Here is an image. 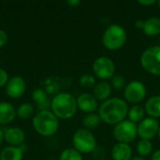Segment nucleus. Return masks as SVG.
<instances>
[{
    "mask_svg": "<svg viewBox=\"0 0 160 160\" xmlns=\"http://www.w3.org/2000/svg\"><path fill=\"white\" fill-rule=\"evenodd\" d=\"M96 79L93 75L90 74H84L80 78V84L81 86L84 88H91L94 87L96 84Z\"/></svg>",
    "mask_w": 160,
    "mask_h": 160,
    "instance_id": "nucleus-27",
    "label": "nucleus"
},
{
    "mask_svg": "<svg viewBox=\"0 0 160 160\" xmlns=\"http://www.w3.org/2000/svg\"><path fill=\"white\" fill-rule=\"evenodd\" d=\"M17 112L14 106L9 102H0V125L11 123L16 117Z\"/></svg>",
    "mask_w": 160,
    "mask_h": 160,
    "instance_id": "nucleus-16",
    "label": "nucleus"
},
{
    "mask_svg": "<svg viewBox=\"0 0 160 160\" xmlns=\"http://www.w3.org/2000/svg\"><path fill=\"white\" fill-rule=\"evenodd\" d=\"M126 29L116 23L109 25L102 35V44L109 51H117L121 49L127 41Z\"/></svg>",
    "mask_w": 160,
    "mask_h": 160,
    "instance_id": "nucleus-4",
    "label": "nucleus"
},
{
    "mask_svg": "<svg viewBox=\"0 0 160 160\" xmlns=\"http://www.w3.org/2000/svg\"><path fill=\"white\" fill-rule=\"evenodd\" d=\"M151 160H160V149H158L156 150L152 157H151Z\"/></svg>",
    "mask_w": 160,
    "mask_h": 160,
    "instance_id": "nucleus-33",
    "label": "nucleus"
},
{
    "mask_svg": "<svg viewBox=\"0 0 160 160\" xmlns=\"http://www.w3.org/2000/svg\"><path fill=\"white\" fill-rule=\"evenodd\" d=\"M26 84L23 78L21 76H14L10 78L6 84V94L10 98H19L25 92Z\"/></svg>",
    "mask_w": 160,
    "mask_h": 160,
    "instance_id": "nucleus-11",
    "label": "nucleus"
},
{
    "mask_svg": "<svg viewBox=\"0 0 160 160\" xmlns=\"http://www.w3.org/2000/svg\"><path fill=\"white\" fill-rule=\"evenodd\" d=\"M77 105L78 108L86 114L94 113L97 110H98V103L97 98L89 93L81 94L77 98Z\"/></svg>",
    "mask_w": 160,
    "mask_h": 160,
    "instance_id": "nucleus-12",
    "label": "nucleus"
},
{
    "mask_svg": "<svg viewBox=\"0 0 160 160\" xmlns=\"http://www.w3.org/2000/svg\"><path fill=\"white\" fill-rule=\"evenodd\" d=\"M146 94V86L143 82L137 80L127 83L124 89V98L126 102L131 103L133 105H137L142 102L145 98Z\"/></svg>",
    "mask_w": 160,
    "mask_h": 160,
    "instance_id": "nucleus-9",
    "label": "nucleus"
},
{
    "mask_svg": "<svg viewBox=\"0 0 160 160\" xmlns=\"http://www.w3.org/2000/svg\"><path fill=\"white\" fill-rule=\"evenodd\" d=\"M130 160H146L144 158H142V157H134V158H132Z\"/></svg>",
    "mask_w": 160,
    "mask_h": 160,
    "instance_id": "nucleus-34",
    "label": "nucleus"
},
{
    "mask_svg": "<svg viewBox=\"0 0 160 160\" xmlns=\"http://www.w3.org/2000/svg\"><path fill=\"white\" fill-rule=\"evenodd\" d=\"M138 3L140 4V5H142V6H152V5H154V4H157L158 3V1H156V0H148V1H144V0H139L138 1Z\"/></svg>",
    "mask_w": 160,
    "mask_h": 160,
    "instance_id": "nucleus-30",
    "label": "nucleus"
},
{
    "mask_svg": "<svg viewBox=\"0 0 160 160\" xmlns=\"http://www.w3.org/2000/svg\"><path fill=\"white\" fill-rule=\"evenodd\" d=\"M128 105L120 98H110L98 107V115L105 124L115 126L126 120L128 112Z\"/></svg>",
    "mask_w": 160,
    "mask_h": 160,
    "instance_id": "nucleus-1",
    "label": "nucleus"
},
{
    "mask_svg": "<svg viewBox=\"0 0 160 160\" xmlns=\"http://www.w3.org/2000/svg\"><path fill=\"white\" fill-rule=\"evenodd\" d=\"M112 134L114 139L118 142L129 144L130 142H134L138 137L137 124L129 120H124L114 126Z\"/></svg>",
    "mask_w": 160,
    "mask_h": 160,
    "instance_id": "nucleus-7",
    "label": "nucleus"
},
{
    "mask_svg": "<svg viewBox=\"0 0 160 160\" xmlns=\"http://www.w3.org/2000/svg\"><path fill=\"white\" fill-rule=\"evenodd\" d=\"M59 160H83V158L74 148H67L61 152Z\"/></svg>",
    "mask_w": 160,
    "mask_h": 160,
    "instance_id": "nucleus-23",
    "label": "nucleus"
},
{
    "mask_svg": "<svg viewBox=\"0 0 160 160\" xmlns=\"http://www.w3.org/2000/svg\"><path fill=\"white\" fill-rule=\"evenodd\" d=\"M145 113L151 118H160V95L152 96L145 102Z\"/></svg>",
    "mask_w": 160,
    "mask_h": 160,
    "instance_id": "nucleus-17",
    "label": "nucleus"
},
{
    "mask_svg": "<svg viewBox=\"0 0 160 160\" xmlns=\"http://www.w3.org/2000/svg\"><path fill=\"white\" fill-rule=\"evenodd\" d=\"M136 150L140 157L145 158L153 152V144H152L151 141L141 140L138 142V143L136 145Z\"/></svg>",
    "mask_w": 160,
    "mask_h": 160,
    "instance_id": "nucleus-22",
    "label": "nucleus"
},
{
    "mask_svg": "<svg viewBox=\"0 0 160 160\" xmlns=\"http://www.w3.org/2000/svg\"><path fill=\"white\" fill-rule=\"evenodd\" d=\"M0 160H1V158H0Z\"/></svg>",
    "mask_w": 160,
    "mask_h": 160,
    "instance_id": "nucleus-38",
    "label": "nucleus"
},
{
    "mask_svg": "<svg viewBox=\"0 0 160 160\" xmlns=\"http://www.w3.org/2000/svg\"><path fill=\"white\" fill-rule=\"evenodd\" d=\"M111 85L112 88H114L117 91H120L122 89H125L126 85H127V82L126 79L120 75V74H115L112 76V78L111 79Z\"/></svg>",
    "mask_w": 160,
    "mask_h": 160,
    "instance_id": "nucleus-25",
    "label": "nucleus"
},
{
    "mask_svg": "<svg viewBox=\"0 0 160 160\" xmlns=\"http://www.w3.org/2000/svg\"><path fill=\"white\" fill-rule=\"evenodd\" d=\"M145 110L142 106L137 104V105H132L129 109H128V118L129 121L135 123V124H139L140 122H142L145 117Z\"/></svg>",
    "mask_w": 160,
    "mask_h": 160,
    "instance_id": "nucleus-20",
    "label": "nucleus"
},
{
    "mask_svg": "<svg viewBox=\"0 0 160 160\" xmlns=\"http://www.w3.org/2000/svg\"><path fill=\"white\" fill-rule=\"evenodd\" d=\"M101 119L98 115V113H88L86 114L83 118H82V126L83 128H86L88 130L90 129H94L99 127L100 123H101Z\"/></svg>",
    "mask_w": 160,
    "mask_h": 160,
    "instance_id": "nucleus-21",
    "label": "nucleus"
},
{
    "mask_svg": "<svg viewBox=\"0 0 160 160\" xmlns=\"http://www.w3.org/2000/svg\"><path fill=\"white\" fill-rule=\"evenodd\" d=\"M32 98L33 100L39 106L43 103H45L46 101H48V98H47V94L46 92L41 89V88H37L33 91L32 93Z\"/></svg>",
    "mask_w": 160,
    "mask_h": 160,
    "instance_id": "nucleus-26",
    "label": "nucleus"
},
{
    "mask_svg": "<svg viewBox=\"0 0 160 160\" xmlns=\"http://www.w3.org/2000/svg\"><path fill=\"white\" fill-rule=\"evenodd\" d=\"M4 140L10 145V146H17L24 143L25 141V134L23 130L17 127H11L5 130L4 132Z\"/></svg>",
    "mask_w": 160,
    "mask_h": 160,
    "instance_id": "nucleus-13",
    "label": "nucleus"
},
{
    "mask_svg": "<svg viewBox=\"0 0 160 160\" xmlns=\"http://www.w3.org/2000/svg\"><path fill=\"white\" fill-rule=\"evenodd\" d=\"M8 37L7 32L0 29V48H2L6 45V43L8 42Z\"/></svg>",
    "mask_w": 160,
    "mask_h": 160,
    "instance_id": "nucleus-29",
    "label": "nucleus"
},
{
    "mask_svg": "<svg viewBox=\"0 0 160 160\" xmlns=\"http://www.w3.org/2000/svg\"><path fill=\"white\" fill-rule=\"evenodd\" d=\"M142 32L148 37H157L160 35V18L159 17H150L144 20V25Z\"/></svg>",
    "mask_w": 160,
    "mask_h": 160,
    "instance_id": "nucleus-18",
    "label": "nucleus"
},
{
    "mask_svg": "<svg viewBox=\"0 0 160 160\" xmlns=\"http://www.w3.org/2000/svg\"><path fill=\"white\" fill-rule=\"evenodd\" d=\"M17 115L22 119H28L34 113V107L30 103H22L16 111Z\"/></svg>",
    "mask_w": 160,
    "mask_h": 160,
    "instance_id": "nucleus-24",
    "label": "nucleus"
},
{
    "mask_svg": "<svg viewBox=\"0 0 160 160\" xmlns=\"http://www.w3.org/2000/svg\"><path fill=\"white\" fill-rule=\"evenodd\" d=\"M143 25H144V20H137L135 22V27L137 29L142 30L143 29Z\"/></svg>",
    "mask_w": 160,
    "mask_h": 160,
    "instance_id": "nucleus-31",
    "label": "nucleus"
},
{
    "mask_svg": "<svg viewBox=\"0 0 160 160\" xmlns=\"http://www.w3.org/2000/svg\"><path fill=\"white\" fill-rule=\"evenodd\" d=\"M32 125L34 129L42 137H51L57 132L59 121L51 111H41L34 116Z\"/></svg>",
    "mask_w": 160,
    "mask_h": 160,
    "instance_id": "nucleus-3",
    "label": "nucleus"
},
{
    "mask_svg": "<svg viewBox=\"0 0 160 160\" xmlns=\"http://www.w3.org/2000/svg\"><path fill=\"white\" fill-rule=\"evenodd\" d=\"M142 68L154 76H160V45L147 48L141 55Z\"/></svg>",
    "mask_w": 160,
    "mask_h": 160,
    "instance_id": "nucleus-6",
    "label": "nucleus"
},
{
    "mask_svg": "<svg viewBox=\"0 0 160 160\" xmlns=\"http://www.w3.org/2000/svg\"><path fill=\"white\" fill-rule=\"evenodd\" d=\"M137 127L138 136L141 138V140L151 141L158 134L160 126L157 119L146 117L142 122H140Z\"/></svg>",
    "mask_w": 160,
    "mask_h": 160,
    "instance_id": "nucleus-10",
    "label": "nucleus"
},
{
    "mask_svg": "<svg viewBox=\"0 0 160 160\" xmlns=\"http://www.w3.org/2000/svg\"><path fill=\"white\" fill-rule=\"evenodd\" d=\"M51 109L52 112L58 119H70L75 115L77 112V99L69 93H59L52 99Z\"/></svg>",
    "mask_w": 160,
    "mask_h": 160,
    "instance_id": "nucleus-2",
    "label": "nucleus"
},
{
    "mask_svg": "<svg viewBox=\"0 0 160 160\" xmlns=\"http://www.w3.org/2000/svg\"><path fill=\"white\" fill-rule=\"evenodd\" d=\"M158 138H159V140H160V127H159V130H158Z\"/></svg>",
    "mask_w": 160,
    "mask_h": 160,
    "instance_id": "nucleus-37",
    "label": "nucleus"
},
{
    "mask_svg": "<svg viewBox=\"0 0 160 160\" xmlns=\"http://www.w3.org/2000/svg\"><path fill=\"white\" fill-rule=\"evenodd\" d=\"M3 140H4V133H3L2 130L0 129V145H1V143H2V142H3Z\"/></svg>",
    "mask_w": 160,
    "mask_h": 160,
    "instance_id": "nucleus-35",
    "label": "nucleus"
},
{
    "mask_svg": "<svg viewBox=\"0 0 160 160\" xmlns=\"http://www.w3.org/2000/svg\"><path fill=\"white\" fill-rule=\"evenodd\" d=\"M8 82V75L7 71L0 68V87L6 86Z\"/></svg>",
    "mask_w": 160,
    "mask_h": 160,
    "instance_id": "nucleus-28",
    "label": "nucleus"
},
{
    "mask_svg": "<svg viewBox=\"0 0 160 160\" xmlns=\"http://www.w3.org/2000/svg\"><path fill=\"white\" fill-rule=\"evenodd\" d=\"M157 4H158V8H160V0H159V1H158V3H157Z\"/></svg>",
    "mask_w": 160,
    "mask_h": 160,
    "instance_id": "nucleus-36",
    "label": "nucleus"
},
{
    "mask_svg": "<svg viewBox=\"0 0 160 160\" xmlns=\"http://www.w3.org/2000/svg\"><path fill=\"white\" fill-rule=\"evenodd\" d=\"M92 69L94 75L101 81L112 79L115 75V64L108 56L98 57L93 63Z\"/></svg>",
    "mask_w": 160,
    "mask_h": 160,
    "instance_id": "nucleus-8",
    "label": "nucleus"
},
{
    "mask_svg": "<svg viewBox=\"0 0 160 160\" xmlns=\"http://www.w3.org/2000/svg\"><path fill=\"white\" fill-rule=\"evenodd\" d=\"M111 156L113 160H130L132 158V148L128 143L117 142L112 146Z\"/></svg>",
    "mask_w": 160,
    "mask_h": 160,
    "instance_id": "nucleus-14",
    "label": "nucleus"
},
{
    "mask_svg": "<svg viewBox=\"0 0 160 160\" xmlns=\"http://www.w3.org/2000/svg\"><path fill=\"white\" fill-rule=\"evenodd\" d=\"M74 149L81 154L93 153L97 148V140L93 133L86 128L77 129L72 137Z\"/></svg>",
    "mask_w": 160,
    "mask_h": 160,
    "instance_id": "nucleus-5",
    "label": "nucleus"
},
{
    "mask_svg": "<svg viewBox=\"0 0 160 160\" xmlns=\"http://www.w3.org/2000/svg\"><path fill=\"white\" fill-rule=\"evenodd\" d=\"M22 151L17 146H7L0 153L1 160H22Z\"/></svg>",
    "mask_w": 160,
    "mask_h": 160,
    "instance_id": "nucleus-19",
    "label": "nucleus"
},
{
    "mask_svg": "<svg viewBox=\"0 0 160 160\" xmlns=\"http://www.w3.org/2000/svg\"><path fill=\"white\" fill-rule=\"evenodd\" d=\"M111 94L112 85L107 81H101L99 82H97L93 88V96L97 98V100H100L102 102L109 99Z\"/></svg>",
    "mask_w": 160,
    "mask_h": 160,
    "instance_id": "nucleus-15",
    "label": "nucleus"
},
{
    "mask_svg": "<svg viewBox=\"0 0 160 160\" xmlns=\"http://www.w3.org/2000/svg\"><path fill=\"white\" fill-rule=\"evenodd\" d=\"M67 4L71 6L72 8H76L81 4V1H79V0H68V1H67Z\"/></svg>",
    "mask_w": 160,
    "mask_h": 160,
    "instance_id": "nucleus-32",
    "label": "nucleus"
}]
</instances>
